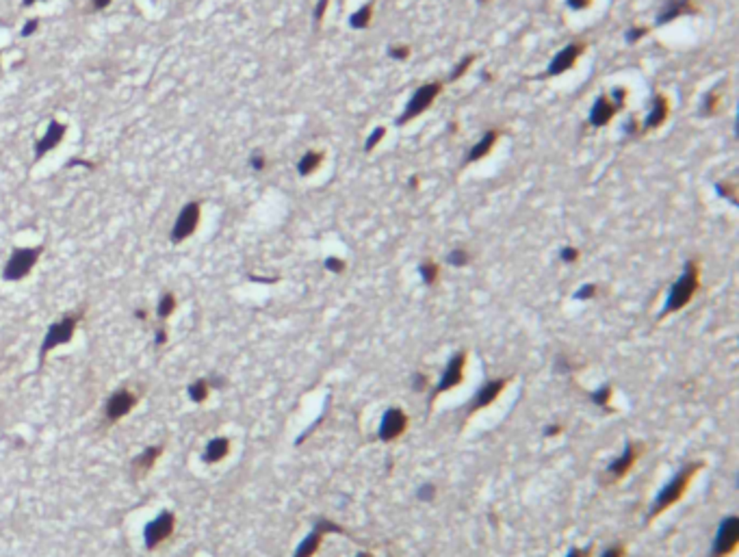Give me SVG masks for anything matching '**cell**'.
<instances>
[{"label":"cell","instance_id":"cell-40","mask_svg":"<svg viewBox=\"0 0 739 557\" xmlns=\"http://www.w3.org/2000/svg\"><path fill=\"white\" fill-rule=\"evenodd\" d=\"M436 492H438V488H436L434 484H423V486H419V490H417V499H419V501H434V499H436Z\"/></svg>","mask_w":739,"mask_h":557},{"label":"cell","instance_id":"cell-6","mask_svg":"<svg viewBox=\"0 0 739 557\" xmlns=\"http://www.w3.org/2000/svg\"><path fill=\"white\" fill-rule=\"evenodd\" d=\"M466 360H469V353L462 349V351H455L453 356L449 358L447 367L443 369V375L438 379V384L434 386V393H431V403H434L443 393L460 386L464 382V369H466Z\"/></svg>","mask_w":739,"mask_h":557},{"label":"cell","instance_id":"cell-22","mask_svg":"<svg viewBox=\"0 0 739 557\" xmlns=\"http://www.w3.org/2000/svg\"><path fill=\"white\" fill-rule=\"evenodd\" d=\"M499 131H486V133H483V137L471 148V152H469V163H477L479 159H483V157H488V152L495 148V143L499 141Z\"/></svg>","mask_w":739,"mask_h":557},{"label":"cell","instance_id":"cell-55","mask_svg":"<svg viewBox=\"0 0 739 557\" xmlns=\"http://www.w3.org/2000/svg\"><path fill=\"white\" fill-rule=\"evenodd\" d=\"M353 557H373V553H369V551H362V553H358V555H353Z\"/></svg>","mask_w":739,"mask_h":557},{"label":"cell","instance_id":"cell-1","mask_svg":"<svg viewBox=\"0 0 739 557\" xmlns=\"http://www.w3.org/2000/svg\"><path fill=\"white\" fill-rule=\"evenodd\" d=\"M702 468H705V462H702V460H692V462L683 464V466L676 471V475L670 479V482L659 490L655 503L650 505V510H648L646 523H650V520L657 518L659 514H664L666 510H670L674 503H679V501L685 497L687 488H690V484H692V479L696 477V473L702 471Z\"/></svg>","mask_w":739,"mask_h":557},{"label":"cell","instance_id":"cell-32","mask_svg":"<svg viewBox=\"0 0 739 557\" xmlns=\"http://www.w3.org/2000/svg\"><path fill=\"white\" fill-rule=\"evenodd\" d=\"M716 191H718L722 197H726L733 207H737V187H735L733 183H718V185H716Z\"/></svg>","mask_w":739,"mask_h":557},{"label":"cell","instance_id":"cell-24","mask_svg":"<svg viewBox=\"0 0 739 557\" xmlns=\"http://www.w3.org/2000/svg\"><path fill=\"white\" fill-rule=\"evenodd\" d=\"M371 20H373V3H367V5H362L360 9H355V11L351 13L349 27L355 29V31H360V29H367V27H369Z\"/></svg>","mask_w":739,"mask_h":557},{"label":"cell","instance_id":"cell-13","mask_svg":"<svg viewBox=\"0 0 739 557\" xmlns=\"http://www.w3.org/2000/svg\"><path fill=\"white\" fill-rule=\"evenodd\" d=\"M507 384H509V377H497V379H488V382H483L481 388L475 393V397L469 403L466 417H473L475 412L492 406V403L497 401V397H501V393L507 388Z\"/></svg>","mask_w":739,"mask_h":557},{"label":"cell","instance_id":"cell-44","mask_svg":"<svg viewBox=\"0 0 739 557\" xmlns=\"http://www.w3.org/2000/svg\"><path fill=\"white\" fill-rule=\"evenodd\" d=\"M39 18H31V20H27V24H24V27H22V37H31V35H35L37 33V29H39Z\"/></svg>","mask_w":739,"mask_h":557},{"label":"cell","instance_id":"cell-5","mask_svg":"<svg viewBox=\"0 0 739 557\" xmlns=\"http://www.w3.org/2000/svg\"><path fill=\"white\" fill-rule=\"evenodd\" d=\"M440 91H443V83H438V81L421 85V87L410 96V100H407V105H405L403 113L399 115L397 124L403 126V124H407L410 119L419 117L421 113H425L431 105H434V100L440 96Z\"/></svg>","mask_w":739,"mask_h":557},{"label":"cell","instance_id":"cell-8","mask_svg":"<svg viewBox=\"0 0 739 557\" xmlns=\"http://www.w3.org/2000/svg\"><path fill=\"white\" fill-rule=\"evenodd\" d=\"M739 544V518L726 516L718 525V534L713 538L711 555L709 557H731Z\"/></svg>","mask_w":739,"mask_h":557},{"label":"cell","instance_id":"cell-41","mask_svg":"<svg viewBox=\"0 0 739 557\" xmlns=\"http://www.w3.org/2000/svg\"><path fill=\"white\" fill-rule=\"evenodd\" d=\"M323 267H325L327 271H332V273H343L345 267H347V263H345L343 258H339V256H327L325 263H323Z\"/></svg>","mask_w":739,"mask_h":557},{"label":"cell","instance_id":"cell-20","mask_svg":"<svg viewBox=\"0 0 739 557\" xmlns=\"http://www.w3.org/2000/svg\"><path fill=\"white\" fill-rule=\"evenodd\" d=\"M616 113L618 111L614 105H611V100L607 96H599L596 103L590 109V124L594 126V129H601V126H607L611 119H614Z\"/></svg>","mask_w":739,"mask_h":557},{"label":"cell","instance_id":"cell-51","mask_svg":"<svg viewBox=\"0 0 739 557\" xmlns=\"http://www.w3.org/2000/svg\"><path fill=\"white\" fill-rule=\"evenodd\" d=\"M165 341H167V332H165V327H161V330H157L155 343H157V347H159V345H165Z\"/></svg>","mask_w":739,"mask_h":557},{"label":"cell","instance_id":"cell-28","mask_svg":"<svg viewBox=\"0 0 739 557\" xmlns=\"http://www.w3.org/2000/svg\"><path fill=\"white\" fill-rule=\"evenodd\" d=\"M720 87H713L711 91H707L705 93V98H702V105H700V113L702 115H713V113H718V109H720Z\"/></svg>","mask_w":739,"mask_h":557},{"label":"cell","instance_id":"cell-9","mask_svg":"<svg viewBox=\"0 0 739 557\" xmlns=\"http://www.w3.org/2000/svg\"><path fill=\"white\" fill-rule=\"evenodd\" d=\"M327 534H345V527H341L339 523L329 520V518H319L315 523L310 534L297 544L293 557H313L319 551V546H321V542H323V538Z\"/></svg>","mask_w":739,"mask_h":557},{"label":"cell","instance_id":"cell-42","mask_svg":"<svg viewBox=\"0 0 739 557\" xmlns=\"http://www.w3.org/2000/svg\"><path fill=\"white\" fill-rule=\"evenodd\" d=\"M624 100H627V89L624 87H616L614 91H611V105L616 107V111L624 109Z\"/></svg>","mask_w":739,"mask_h":557},{"label":"cell","instance_id":"cell-10","mask_svg":"<svg viewBox=\"0 0 739 557\" xmlns=\"http://www.w3.org/2000/svg\"><path fill=\"white\" fill-rule=\"evenodd\" d=\"M644 451V445L642 443H633V440H627L624 445V451L618 455L616 460H611L605 468V482H620V479H624L631 468L635 466V462L640 460V455Z\"/></svg>","mask_w":739,"mask_h":557},{"label":"cell","instance_id":"cell-36","mask_svg":"<svg viewBox=\"0 0 739 557\" xmlns=\"http://www.w3.org/2000/svg\"><path fill=\"white\" fill-rule=\"evenodd\" d=\"M599 295V287L596 284H583L577 293H575V299H579V301H588V299H594Z\"/></svg>","mask_w":739,"mask_h":557},{"label":"cell","instance_id":"cell-15","mask_svg":"<svg viewBox=\"0 0 739 557\" xmlns=\"http://www.w3.org/2000/svg\"><path fill=\"white\" fill-rule=\"evenodd\" d=\"M65 133H67L65 124H61L59 119H50L48 126H46L44 137L35 143V161L44 159L48 152H53L55 148H59L61 141L65 139Z\"/></svg>","mask_w":739,"mask_h":557},{"label":"cell","instance_id":"cell-56","mask_svg":"<svg viewBox=\"0 0 739 557\" xmlns=\"http://www.w3.org/2000/svg\"><path fill=\"white\" fill-rule=\"evenodd\" d=\"M479 3H490V0H479Z\"/></svg>","mask_w":739,"mask_h":557},{"label":"cell","instance_id":"cell-46","mask_svg":"<svg viewBox=\"0 0 739 557\" xmlns=\"http://www.w3.org/2000/svg\"><path fill=\"white\" fill-rule=\"evenodd\" d=\"M566 5L573 11H583V9H588L592 5V0H566Z\"/></svg>","mask_w":739,"mask_h":557},{"label":"cell","instance_id":"cell-48","mask_svg":"<svg viewBox=\"0 0 739 557\" xmlns=\"http://www.w3.org/2000/svg\"><path fill=\"white\" fill-rule=\"evenodd\" d=\"M562 432H564V427L555 423V425H547L542 434H544V436H549V438H553V436H559Z\"/></svg>","mask_w":739,"mask_h":557},{"label":"cell","instance_id":"cell-34","mask_svg":"<svg viewBox=\"0 0 739 557\" xmlns=\"http://www.w3.org/2000/svg\"><path fill=\"white\" fill-rule=\"evenodd\" d=\"M384 135H386V129H384V126H377V129L367 137V141H365V152H373V148L381 141V139H384Z\"/></svg>","mask_w":739,"mask_h":557},{"label":"cell","instance_id":"cell-50","mask_svg":"<svg viewBox=\"0 0 739 557\" xmlns=\"http://www.w3.org/2000/svg\"><path fill=\"white\" fill-rule=\"evenodd\" d=\"M113 0H91V9L93 11H105L107 7H111Z\"/></svg>","mask_w":739,"mask_h":557},{"label":"cell","instance_id":"cell-12","mask_svg":"<svg viewBox=\"0 0 739 557\" xmlns=\"http://www.w3.org/2000/svg\"><path fill=\"white\" fill-rule=\"evenodd\" d=\"M407 425H410V417H407L401 408H397V406L388 408L384 414H381L377 438L381 443H393L407 432Z\"/></svg>","mask_w":739,"mask_h":557},{"label":"cell","instance_id":"cell-38","mask_svg":"<svg viewBox=\"0 0 739 557\" xmlns=\"http://www.w3.org/2000/svg\"><path fill=\"white\" fill-rule=\"evenodd\" d=\"M579 256H581V251H579L577 247H573V245H566V247L559 249V258H562V263L573 265V263L579 261Z\"/></svg>","mask_w":739,"mask_h":557},{"label":"cell","instance_id":"cell-3","mask_svg":"<svg viewBox=\"0 0 739 557\" xmlns=\"http://www.w3.org/2000/svg\"><path fill=\"white\" fill-rule=\"evenodd\" d=\"M81 319H83V310H76V313H70V315L61 317L57 323H53L48 327V332H46V336L41 341V347H39V367H44L46 356L50 351H55L61 345H67L74 339L76 327H79Z\"/></svg>","mask_w":739,"mask_h":557},{"label":"cell","instance_id":"cell-19","mask_svg":"<svg viewBox=\"0 0 739 557\" xmlns=\"http://www.w3.org/2000/svg\"><path fill=\"white\" fill-rule=\"evenodd\" d=\"M161 453H163V447H161V445L148 447L145 451H141V453L137 455V458L133 460V466H131L133 475H135V477H145L152 468H155V464L159 462Z\"/></svg>","mask_w":739,"mask_h":557},{"label":"cell","instance_id":"cell-26","mask_svg":"<svg viewBox=\"0 0 739 557\" xmlns=\"http://www.w3.org/2000/svg\"><path fill=\"white\" fill-rule=\"evenodd\" d=\"M611 397H614V388H611V384H603V386H599V388H594L592 393H590V401L594 403V406H599V408H603V410H607V412H611Z\"/></svg>","mask_w":739,"mask_h":557},{"label":"cell","instance_id":"cell-11","mask_svg":"<svg viewBox=\"0 0 739 557\" xmlns=\"http://www.w3.org/2000/svg\"><path fill=\"white\" fill-rule=\"evenodd\" d=\"M176 529V516L171 512H161L157 518H152L143 527V544L148 551H155L159 544H163L167 538H171Z\"/></svg>","mask_w":739,"mask_h":557},{"label":"cell","instance_id":"cell-37","mask_svg":"<svg viewBox=\"0 0 739 557\" xmlns=\"http://www.w3.org/2000/svg\"><path fill=\"white\" fill-rule=\"evenodd\" d=\"M648 27H631L627 33H624V41L627 44H635V41H640L642 37H646L648 35Z\"/></svg>","mask_w":739,"mask_h":557},{"label":"cell","instance_id":"cell-7","mask_svg":"<svg viewBox=\"0 0 739 557\" xmlns=\"http://www.w3.org/2000/svg\"><path fill=\"white\" fill-rule=\"evenodd\" d=\"M200 219H202V204H200V202H187V204L183 207V211L178 213L174 225H171L169 241L174 245L187 241L191 235H195L197 225H200Z\"/></svg>","mask_w":739,"mask_h":557},{"label":"cell","instance_id":"cell-35","mask_svg":"<svg viewBox=\"0 0 739 557\" xmlns=\"http://www.w3.org/2000/svg\"><path fill=\"white\" fill-rule=\"evenodd\" d=\"M410 386H412V391H414V393H425V391L429 388V379H427V375H425V373H421V371L412 373Z\"/></svg>","mask_w":739,"mask_h":557},{"label":"cell","instance_id":"cell-30","mask_svg":"<svg viewBox=\"0 0 739 557\" xmlns=\"http://www.w3.org/2000/svg\"><path fill=\"white\" fill-rule=\"evenodd\" d=\"M447 263H449L451 267H466V265L471 263V254H469V249H464V247H455V249H451V251H449V256H447Z\"/></svg>","mask_w":739,"mask_h":557},{"label":"cell","instance_id":"cell-52","mask_svg":"<svg viewBox=\"0 0 739 557\" xmlns=\"http://www.w3.org/2000/svg\"><path fill=\"white\" fill-rule=\"evenodd\" d=\"M22 3H24V7H33L37 3H46V0H22Z\"/></svg>","mask_w":739,"mask_h":557},{"label":"cell","instance_id":"cell-14","mask_svg":"<svg viewBox=\"0 0 739 557\" xmlns=\"http://www.w3.org/2000/svg\"><path fill=\"white\" fill-rule=\"evenodd\" d=\"M137 401H139V397H137L133 391H129V388H117V391L107 399V403H105V417H107V421L115 423V421H119V419H124V417H129V414L135 410Z\"/></svg>","mask_w":739,"mask_h":557},{"label":"cell","instance_id":"cell-53","mask_svg":"<svg viewBox=\"0 0 739 557\" xmlns=\"http://www.w3.org/2000/svg\"><path fill=\"white\" fill-rule=\"evenodd\" d=\"M407 187H410L412 191H414V189L419 187V178H417V176H412V178H410V183H407Z\"/></svg>","mask_w":739,"mask_h":557},{"label":"cell","instance_id":"cell-21","mask_svg":"<svg viewBox=\"0 0 739 557\" xmlns=\"http://www.w3.org/2000/svg\"><path fill=\"white\" fill-rule=\"evenodd\" d=\"M228 453H230V438L217 436V438L209 440L207 449H204V453H202V460L207 464H217L225 458Z\"/></svg>","mask_w":739,"mask_h":557},{"label":"cell","instance_id":"cell-43","mask_svg":"<svg viewBox=\"0 0 739 557\" xmlns=\"http://www.w3.org/2000/svg\"><path fill=\"white\" fill-rule=\"evenodd\" d=\"M601 557H627V549H624L622 542H614V544L603 551Z\"/></svg>","mask_w":739,"mask_h":557},{"label":"cell","instance_id":"cell-31","mask_svg":"<svg viewBox=\"0 0 739 557\" xmlns=\"http://www.w3.org/2000/svg\"><path fill=\"white\" fill-rule=\"evenodd\" d=\"M475 59H477L475 55H466V57H464L462 61H457V63H455V67H453V72H451V76H449V81H451V83H455V81H460V79H462V76H464V74L469 72V67H471V65L475 63Z\"/></svg>","mask_w":739,"mask_h":557},{"label":"cell","instance_id":"cell-4","mask_svg":"<svg viewBox=\"0 0 739 557\" xmlns=\"http://www.w3.org/2000/svg\"><path fill=\"white\" fill-rule=\"evenodd\" d=\"M44 254V245H35V247H15L11 251V256L3 269V280L7 282H20L24 280L33 267L37 265L39 256Z\"/></svg>","mask_w":739,"mask_h":557},{"label":"cell","instance_id":"cell-17","mask_svg":"<svg viewBox=\"0 0 739 557\" xmlns=\"http://www.w3.org/2000/svg\"><path fill=\"white\" fill-rule=\"evenodd\" d=\"M696 5L692 3V0H666V5L659 9L657 13V24L659 27H664V24H670L674 22L676 18L681 15H687V13H696Z\"/></svg>","mask_w":739,"mask_h":557},{"label":"cell","instance_id":"cell-18","mask_svg":"<svg viewBox=\"0 0 739 557\" xmlns=\"http://www.w3.org/2000/svg\"><path fill=\"white\" fill-rule=\"evenodd\" d=\"M668 115H670V103H668V98H666L664 93H657V96L653 98V109H650V113H648L646 119H644V133L659 129V126L668 119Z\"/></svg>","mask_w":739,"mask_h":557},{"label":"cell","instance_id":"cell-16","mask_svg":"<svg viewBox=\"0 0 739 557\" xmlns=\"http://www.w3.org/2000/svg\"><path fill=\"white\" fill-rule=\"evenodd\" d=\"M583 50H585V44H581V41H573V44H568L566 48H562V50H559V53L551 59V63H549L544 76H559V74H564L566 70H570V67L575 65V61L583 55Z\"/></svg>","mask_w":739,"mask_h":557},{"label":"cell","instance_id":"cell-23","mask_svg":"<svg viewBox=\"0 0 739 557\" xmlns=\"http://www.w3.org/2000/svg\"><path fill=\"white\" fill-rule=\"evenodd\" d=\"M321 163H323V152H319V150H308V152H306V155L299 159L297 171H299V176H310V173H315V171L319 169Z\"/></svg>","mask_w":739,"mask_h":557},{"label":"cell","instance_id":"cell-25","mask_svg":"<svg viewBox=\"0 0 739 557\" xmlns=\"http://www.w3.org/2000/svg\"><path fill=\"white\" fill-rule=\"evenodd\" d=\"M419 275H421L423 284L434 287V284L438 282V277H440V267H438V263L431 261V258L423 261V263L419 265Z\"/></svg>","mask_w":739,"mask_h":557},{"label":"cell","instance_id":"cell-49","mask_svg":"<svg viewBox=\"0 0 739 557\" xmlns=\"http://www.w3.org/2000/svg\"><path fill=\"white\" fill-rule=\"evenodd\" d=\"M590 553H592V546H588V549L573 546V549L568 551V555H566V557H590Z\"/></svg>","mask_w":739,"mask_h":557},{"label":"cell","instance_id":"cell-45","mask_svg":"<svg viewBox=\"0 0 739 557\" xmlns=\"http://www.w3.org/2000/svg\"><path fill=\"white\" fill-rule=\"evenodd\" d=\"M327 5H329V0H319V3L315 5V11H313L315 24H321V22H323V15H325V11H327Z\"/></svg>","mask_w":739,"mask_h":557},{"label":"cell","instance_id":"cell-47","mask_svg":"<svg viewBox=\"0 0 739 557\" xmlns=\"http://www.w3.org/2000/svg\"><path fill=\"white\" fill-rule=\"evenodd\" d=\"M622 129H624V135H638L640 133V126H638V122H635V117L627 119Z\"/></svg>","mask_w":739,"mask_h":557},{"label":"cell","instance_id":"cell-29","mask_svg":"<svg viewBox=\"0 0 739 557\" xmlns=\"http://www.w3.org/2000/svg\"><path fill=\"white\" fill-rule=\"evenodd\" d=\"M176 306H178V299H176V295L174 293H163V297L159 299V306H157V317L161 319V321H165V319H169L174 313H176Z\"/></svg>","mask_w":739,"mask_h":557},{"label":"cell","instance_id":"cell-27","mask_svg":"<svg viewBox=\"0 0 739 557\" xmlns=\"http://www.w3.org/2000/svg\"><path fill=\"white\" fill-rule=\"evenodd\" d=\"M187 393H189V399L193 403H204L211 395V382L209 379H195L193 384H189Z\"/></svg>","mask_w":739,"mask_h":557},{"label":"cell","instance_id":"cell-2","mask_svg":"<svg viewBox=\"0 0 739 557\" xmlns=\"http://www.w3.org/2000/svg\"><path fill=\"white\" fill-rule=\"evenodd\" d=\"M700 289V265L696 258L687 261L683 267V273L679 275V280L670 287L668 299L664 303V310L659 313V319H666L668 315H674L679 310H683L687 303L694 299V295Z\"/></svg>","mask_w":739,"mask_h":557},{"label":"cell","instance_id":"cell-33","mask_svg":"<svg viewBox=\"0 0 739 557\" xmlns=\"http://www.w3.org/2000/svg\"><path fill=\"white\" fill-rule=\"evenodd\" d=\"M410 53H412L410 46H405V44H395L388 48V57L395 61H405L407 57H410Z\"/></svg>","mask_w":739,"mask_h":557},{"label":"cell","instance_id":"cell-39","mask_svg":"<svg viewBox=\"0 0 739 557\" xmlns=\"http://www.w3.org/2000/svg\"><path fill=\"white\" fill-rule=\"evenodd\" d=\"M249 167H251L254 171H263V169L267 167V157L263 155L261 150H254V152H251V157H249Z\"/></svg>","mask_w":739,"mask_h":557},{"label":"cell","instance_id":"cell-54","mask_svg":"<svg viewBox=\"0 0 739 557\" xmlns=\"http://www.w3.org/2000/svg\"><path fill=\"white\" fill-rule=\"evenodd\" d=\"M135 317H137V319H141V321H145L148 313H145V310H135Z\"/></svg>","mask_w":739,"mask_h":557}]
</instances>
